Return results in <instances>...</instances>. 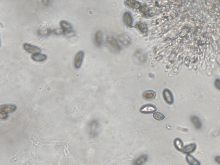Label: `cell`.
<instances>
[{"label":"cell","instance_id":"cell-1","mask_svg":"<svg viewBox=\"0 0 220 165\" xmlns=\"http://www.w3.org/2000/svg\"><path fill=\"white\" fill-rule=\"evenodd\" d=\"M17 107L13 104H5L1 106L0 116L2 119L6 118L7 114L15 112Z\"/></svg>","mask_w":220,"mask_h":165},{"label":"cell","instance_id":"cell-2","mask_svg":"<svg viewBox=\"0 0 220 165\" xmlns=\"http://www.w3.org/2000/svg\"><path fill=\"white\" fill-rule=\"evenodd\" d=\"M157 110V108L155 106L150 104H147L141 108L140 112L144 114H149L155 112Z\"/></svg>","mask_w":220,"mask_h":165},{"label":"cell","instance_id":"cell-3","mask_svg":"<svg viewBox=\"0 0 220 165\" xmlns=\"http://www.w3.org/2000/svg\"><path fill=\"white\" fill-rule=\"evenodd\" d=\"M163 99L169 105L173 104L174 102V98L173 94L168 89H165L163 91Z\"/></svg>","mask_w":220,"mask_h":165},{"label":"cell","instance_id":"cell-4","mask_svg":"<svg viewBox=\"0 0 220 165\" xmlns=\"http://www.w3.org/2000/svg\"><path fill=\"white\" fill-rule=\"evenodd\" d=\"M84 57V52L83 51H80L75 55V66L76 68H80L82 64Z\"/></svg>","mask_w":220,"mask_h":165},{"label":"cell","instance_id":"cell-5","mask_svg":"<svg viewBox=\"0 0 220 165\" xmlns=\"http://www.w3.org/2000/svg\"><path fill=\"white\" fill-rule=\"evenodd\" d=\"M23 47L25 50L31 53H39L41 51V49L31 44L25 43Z\"/></svg>","mask_w":220,"mask_h":165},{"label":"cell","instance_id":"cell-6","mask_svg":"<svg viewBox=\"0 0 220 165\" xmlns=\"http://www.w3.org/2000/svg\"><path fill=\"white\" fill-rule=\"evenodd\" d=\"M60 25L64 31L69 32L72 31L73 28L72 25L68 21L61 20L60 22Z\"/></svg>","mask_w":220,"mask_h":165},{"label":"cell","instance_id":"cell-7","mask_svg":"<svg viewBox=\"0 0 220 165\" xmlns=\"http://www.w3.org/2000/svg\"><path fill=\"white\" fill-rule=\"evenodd\" d=\"M143 97L146 100H153L156 97V93L152 90H147L143 93Z\"/></svg>","mask_w":220,"mask_h":165},{"label":"cell","instance_id":"cell-8","mask_svg":"<svg viewBox=\"0 0 220 165\" xmlns=\"http://www.w3.org/2000/svg\"><path fill=\"white\" fill-rule=\"evenodd\" d=\"M196 148H197V145L195 144H191L184 147L182 150V152L185 154H188L194 152L196 150Z\"/></svg>","mask_w":220,"mask_h":165},{"label":"cell","instance_id":"cell-9","mask_svg":"<svg viewBox=\"0 0 220 165\" xmlns=\"http://www.w3.org/2000/svg\"><path fill=\"white\" fill-rule=\"evenodd\" d=\"M191 121L196 129H201L202 126V123L198 117L197 116H192L191 118Z\"/></svg>","mask_w":220,"mask_h":165},{"label":"cell","instance_id":"cell-10","mask_svg":"<svg viewBox=\"0 0 220 165\" xmlns=\"http://www.w3.org/2000/svg\"><path fill=\"white\" fill-rule=\"evenodd\" d=\"M186 160L190 165H199L200 162L193 156L188 154L186 156Z\"/></svg>","mask_w":220,"mask_h":165},{"label":"cell","instance_id":"cell-11","mask_svg":"<svg viewBox=\"0 0 220 165\" xmlns=\"http://www.w3.org/2000/svg\"><path fill=\"white\" fill-rule=\"evenodd\" d=\"M174 144L175 148L179 151H182V150L184 148V144L180 138H176L174 142Z\"/></svg>","mask_w":220,"mask_h":165},{"label":"cell","instance_id":"cell-12","mask_svg":"<svg viewBox=\"0 0 220 165\" xmlns=\"http://www.w3.org/2000/svg\"><path fill=\"white\" fill-rule=\"evenodd\" d=\"M31 58L35 61H42L46 59L47 56L42 54H35L31 56Z\"/></svg>","mask_w":220,"mask_h":165},{"label":"cell","instance_id":"cell-13","mask_svg":"<svg viewBox=\"0 0 220 165\" xmlns=\"http://www.w3.org/2000/svg\"><path fill=\"white\" fill-rule=\"evenodd\" d=\"M95 41L97 46H100L102 43V34L100 31L96 32L95 37Z\"/></svg>","mask_w":220,"mask_h":165},{"label":"cell","instance_id":"cell-14","mask_svg":"<svg viewBox=\"0 0 220 165\" xmlns=\"http://www.w3.org/2000/svg\"><path fill=\"white\" fill-rule=\"evenodd\" d=\"M147 158V156L145 155L141 156L135 161L134 164L135 165H141L146 161Z\"/></svg>","mask_w":220,"mask_h":165},{"label":"cell","instance_id":"cell-15","mask_svg":"<svg viewBox=\"0 0 220 165\" xmlns=\"http://www.w3.org/2000/svg\"><path fill=\"white\" fill-rule=\"evenodd\" d=\"M153 117L157 120H162L164 119L165 116L160 112H155L153 114Z\"/></svg>","mask_w":220,"mask_h":165},{"label":"cell","instance_id":"cell-16","mask_svg":"<svg viewBox=\"0 0 220 165\" xmlns=\"http://www.w3.org/2000/svg\"><path fill=\"white\" fill-rule=\"evenodd\" d=\"M124 21L125 24H126L127 25H132V18L130 17L129 14L125 13L124 17Z\"/></svg>","mask_w":220,"mask_h":165},{"label":"cell","instance_id":"cell-17","mask_svg":"<svg viewBox=\"0 0 220 165\" xmlns=\"http://www.w3.org/2000/svg\"><path fill=\"white\" fill-rule=\"evenodd\" d=\"M215 86L216 88L218 90H220V79H217L215 82Z\"/></svg>","mask_w":220,"mask_h":165},{"label":"cell","instance_id":"cell-18","mask_svg":"<svg viewBox=\"0 0 220 165\" xmlns=\"http://www.w3.org/2000/svg\"><path fill=\"white\" fill-rule=\"evenodd\" d=\"M50 1V0H42L43 4L44 5H49Z\"/></svg>","mask_w":220,"mask_h":165},{"label":"cell","instance_id":"cell-19","mask_svg":"<svg viewBox=\"0 0 220 165\" xmlns=\"http://www.w3.org/2000/svg\"><path fill=\"white\" fill-rule=\"evenodd\" d=\"M215 161L220 164V156H216L215 157Z\"/></svg>","mask_w":220,"mask_h":165}]
</instances>
